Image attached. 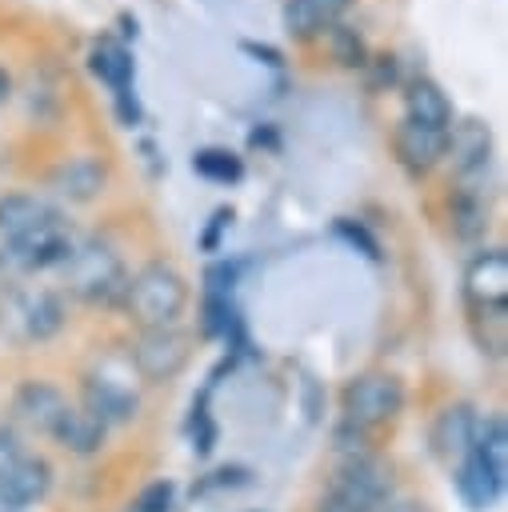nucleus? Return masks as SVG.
Here are the masks:
<instances>
[{
  "label": "nucleus",
  "instance_id": "obj_21",
  "mask_svg": "<svg viewBox=\"0 0 508 512\" xmlns=\"http://www.w3.org/2000/svg\"><path fill=\"white\" fill-rule=\"evenodd\" d=\"M48 216H56V208L48 200L32 196V192H8V196H0V236H4V244L16 240V236H24V232H32Z\"/></svg>",
  "mask_w": 508,
  "mask_h": 512
},
{
  "label": "nucleus",
  "instance_id": "obj_17",
  "mask_svg": "<svg viewBox=\"0 0 508 512\" xmlns=\"http://www.w3.org/2000/svg\"><path fill=\"white\" fill-rule=\"evenodd\" d=\"M88 68H92V76H100V80L108 84L112 100L136 92V88H132V72H136V64H132V52H128L120 40H112V36L96 40L92 52H88Z\"/></svg>",
  "mask_w": 508,
  "mask_h": 512
},
{
  "label": "nucleus",
  "instance_id": "obj_2",
  "mask_svg": "<svg viewBox=\"0 0 508 512\" xmlns=\"http://www.w3.org/2000/svg\"><path fill=\"white\" fill-rule=\"evenodd\" d=\"M68 292L80 296L84 304H116L128 284V268L120 252L108 240H76L68 260H64Z\"/></svg>",
  "mask_w": 508,
  "mask_h": 512
},
{
  "label": "nucleus",
  "instance_id": "obj_29",
  "mask_svg": "<svg viewBox=\"0 0 508 512\" xmlns=\"http://www.w3.org/2000/svg\"><path fill=\"white\" fill-rule=\"evenodd\" d=\"M232 224V208H216L212 216H208V228H204V236H200V248H208V252H216L220 248V232Z\"/></svg>",
  "mask_w": 508,
  "mask_h": 512
},
{
  "label": "nucleus",
  "instance_id": "obj_28",
  "mask_svg": "<svg viewBox=\"0 0 508 512\" xmlns=\"http://www.w3.org/2000/svg\"><path fill=\"white\" fill-rule=\"evenodd\" d=\"M336 236H344L348 244H360V248H364V256H372V260L380 256V244L368 236V228H364V224H352V220H336Z\"/></svg>",
  "mask_w": 508,
  "mask_h": 512
},
{
  "label": "nucleus",
  "instance_id": "obj_14",
  "mask_svg": "<svg viewBox=\"0 0 508 512\" xmlns=\"http://www.w3.org/2000/svg\"><path fill=\"white\" fill-rule=\"evenodd\" d=\"M80 396H84V412L88 416H96L104 428L108 424H124V420H132L136 416V392L132 388H124L120 380H108V376H88L84 384H80Z\"/></svg>",
  "mask_w": 508,
  "mask_h": 512
},
{
  "label": "nucleus",
  "instance_id": "obj_27",
  "mask_svg": "<svg viewBox=\"0 0 508 512\" xmlns=\"http://www.w3.org/2000/svg\"><path fill=\"white\" fill-rule=\"evenodd\" d=\"M172 500H176V484L172 480H156L136 496L132 512H172Z\"/></svg>",
  "mask_w": 508,
  "mask_h": 512
},
{
  "label": "nucleus",
  "instance_id": "obj_30",
  "mask_svg": "<svg viewBox=\"0 0 508 512\" xmlns=\"http://www.w3.org/2000/svg\"><path fill=\"white\" fill-rule=\"evenodd\" d=\"M240 48H244L248 56H256L260 64H268V68H280V64H284V56H280V52H276L272 44H256V40H244Z\"/></svg>",
  "mask_w": 508,
  "mask_h": 512
},
{
  "label": "nucleus",
  "instance_id": "obj_25",
  "mask_svg": "<svg viewBox=\"0 0 508 512\" xmlns=\"http://www.w3.org/2000/svg\"><path fill=\"white\" fill-rule=\"evenodd\" d=\"M192 168H196L204 180H216V184H236V180L244 176L240 156L228 152V148H200V152L192 156Z\"/></svg>",
  "mask_w": 508,
  "mask_h": 512
},
{
  "label": "nucleus",
  "instance_id": "obj_10",
  "mask_svg": "<svg viewBox=\"0 0 508 512\" xmlns=\"http://www.w3.org/2000/svg\"><path fill=\"white\" fill-rule=\"evenodd\" d=\"M444 156H452V168L464 184H472L476 176H484L488 160H492V132L484 120L468 116V120H456L448 124V148Z\"/></svg>",
  "mask_w": 508,
  "mask_h": 512
},
{
  "label": "nucleus",
  "instance_id": "obj_26",
  "mask_svg": "<svg viewBox=\"0 0 508 512\" xmlns=\"http://www.w3.org/2000/svg\"><path fill=\"white\" fill-rule=\"evenodd\" d=\"M328 40H332V56H336L344 68H364V64H368V48H364V40H360L356 28L332 24V28H328Z\"/></svg>",
  "mask_w": 508,
  "mask_h": 512
},
{
  "label": "nucleus",
  "instance_id": "obj_8",
  "mask_svg": "<svg viewBox=\"0 0 508 512\" xmlns=\"http://www.w3.org/2000/svg\"><path fill=\"white\" fill-rule=\"evenodd\" d=\"M464 300L476 308H508V256L504 248H480L464 268Z\"/></svg>",
  "mask_w": 508,
  "mask_h": 512
},
{
  "label": "nucleus",
  "instance_id": "obj_7",
  "mask_svg": "<svg viewBox=\"0 0 508 512\" xmlns=\"http://www.w3.org/2000/svg\"><path fill=\"white\" fill-rule=\"evenodd\" d=\"M8 324L20 340H52L64 328V300L52 288H20L8 300Z\"/></svg>",
  "mask_w": 508,
  "mask_h": 512
},
{
  "label": "nucleus",
  "instance_id": "obj_11",
  "mask_svg": "<svg viewBox=\"0 0 508 512\" xmlns=\"http://www.w3.org/2000/svg\"><path fill=\"white\" fill-rule=\"evenodd\" d=\"M392 148H396V160H400L404 172L424 176V172H432V168L444 160L448 132L424 128V124H416V120H400V124H396V136H392Z\"/></svg>",
  "mask_w": 508,
  "mask_h": 512
},
{
  "label": "nucleus",
  "instance_id": "obj_3",
  "mask_svg": "<svg viewBox=\"0 0 508 512\" xmlns=\"http://www.w3.org/2000/svg\"><path fill=\"white\" fill-rule=\"evenodd\" d=\"M400 408H404V384L392 372H364L340 388L344 424L356 432H372V428L396 420Z\"/></svg>",
  "mask_w": 508,
  "mask_h": 512
},
{
  "label": "nucleus",
  "instance_id": "obj_24",
  "mask_svg": "<svg viewBox=\"0 0 508 512\" xmlns=\"http://www.w3.org/2000/svg\"><path fill=\"white\" fill-rule=\"evenodd\" d=\"M472 336H476L480 352L504 356V348H508V308H476L472 312Z\"/></svg>",
  "mask_w": 508,
  "mask_h": 512
},
{
  "label": "nucleus",
  "instance_id": "obj_12",
  "mask_svg": "<svg viewBox=\"0 0 508 512\" xmlns=\"http://www.w3.org/2000/svg\"><path fill=\"white\" fill-rule=\"evenodd\" d=\"M52 488V468L44 456H28L20 452L12 464L0 468V504L4 508H24L44 500V492Z\"/></svg>",
  "mask_w": 508,
  "mask_h": 512
},
{
  "label": "nucleus",
  "instance_id": "obj_13",
  "mask_svg": "<svg viewBox=\"0 0 508 512\" xmlns=\"http://www.w3.org/2000/svg\"><path fill=\"white\" fill-rule=\"evenodd\" d=\"M104 184H108V168H104V160H96V156H68V160H60V164L48 172V188H52L60 200H68V204H88V200H96V196L104 192Z\"/></svg>",
  "mask_w": 508,
  "mask_h": 512
},
{
  "label": "nucleus",
  "instance_id": "obj_32",
  "mask_svg": "<svg viewBox=\"0 0 508 512\" xmlns=\"http://www.w3.org/2000/svg\"><path fill=\"white\" fill-rule=\"evenodd\" d=\"M8 92H12V80H8V72H4V68H0V100H4V96H8Z\"/></svg>",
  "mask_w": 508,
  "mask_h": 512
},
{
  "label": "nucleus",
  "instance_id": "obj_22",
  "mask_svg": "<svg viewBox=\"0 0 508 512\" xmlns=\"http://www.w3.org/2000/svg\"><path fill=\"white\" fill-rule=\"evenodd\" d=\"M488 472H496L500 480L508 476V424H504V416H484L480 424H476V440H472V448H468Z\"/></svg>",
  "mask_w": 508,
  "mask_h": 512
},
{
  "label": "nucleus",
  "instance_id": "obj_20",
  "mask_svg": "<svg viewBox=\"0 0 508 512\" xmlns=\"http://www.w3.org/2000/svg\"><path fill=\"white\" fill-rule=\"evenodd\" d=\"M48 436H52L56 444H64L68 452H76V456H92V452H100L108 428H104L96 416H88L84 408H72V404H68Z\"/></svg>",
  "mask_w": 508,
  "mask_h": 512
},
{
  "label": "nucleus",
  "instance_id": "obj_6",
  "mask_svg": "<svg viewBox=\"0 0 508 512\" xmlns=\"http://www.w3.org/2000/svg\"><path fill=\"white\" fill-rule=\"evenodd\" d=\"M72 244H76V236H72L68 220L56 212V216H48L44 224H36L32 232L8 240V244H4V260H8L12 268H20V272H36V268L64 264L68 252H72Z\"/></svg>",
  "mask_w": 508,
  "mask_h": 512
},
{
  "label": "nucleus",
  "instance_id": "obj_1",
  "mask_svg": "<svg viewBox=\"0 0 508 512\" xmlns=\"http://www.w3.org/2000/svg\"><path fill=\"white\" fill-rule=\"evenodd\" d=\"M128 320L144 332V328H168L180 320L184 304H188V280L164 264V260H152L144 264L136 276H128L124 284V296H120Z\"/></svg>",
  "mask_w": 508,
  "mask_h": 512
},
{
  "label": "nucleus",
  "instance_id": "obj_16",
  "mask_svg": "<svg viewBox=\"0 0 508 512\" xmlns=\"http://www.w3.org/2000/svg\"><path fill=\"white\" fill-rule=\"evenodd\" d=\"M12 408H16V416H20L24 424H32L36 432H52L56 420H60V412L68 408V400L60 396V388H52V384H44V380H24V384L16 388Z\"/></svg>",
  "mask_w": 508,
  "mask_h": 512
},
{
  "label": "nucleus",
  "instance_id": "obj_31",
  "mask_svg": "<svg viewBox=\"0 0 508 512\" xmlns=\"http://www.w3.org/2000/svg\"><path fill=\"white\" fill-rule=\"evenodd\" d=\"M20 452H24V448H20V440H16V432L0 424V468H4V464H12V460H16Z\"/></svg>",
  "mask_w": 508,
  "mask_h": 512
},
{
  "label": "nucleus",
  "instance_id": "obj_9",
  "mask_svg": "<svg viewBox=\"0 0 508 512\" xmlns=\"http://www.w3.org/2000/svg\"><path fill=\"white\" fill-rule=\"evenodd\" d=\"M476 424H480V416H476V408L464 404V400L440 408L436 420H432V428H428L432 456L444 460V464H460V460L468 456L472 440H476Z\"/></svg>",
  "mask_w": 508,
  "mask_h": 512
},
{
  "label": "nucleus",
  "instance_id": "obj_18",
  "mask_svg": "<svg viewBox=\"0 0 508 512\" xmlns=\"http://www.w3.org/2000/svg\"><path fill=\"white\" fill-rule=\"evenodd\" d=\"M344 8H348V0H288L284 4V28L296 40H312V36L328 32L332 24H340Z\"/></svg>",
  "mask_w": 508,
  "mask_h": 512
},
{
  "label": "nucleus",
  "instance_id": "obj_5",
  "mask_svg": "<svg viewBox=\"0 0 508 512\" xmlns=\"http://www.w3.org/2000/svg\"><path fill=\"white\" fill-rule=\"evenodd\" d=\"M192 356V336L176 324L168 328H144L132 344V364L144 384H168Z\"/></svg>",
  "mask_w": 508,
  "mask_h": 512
},
{
  "label": "nucleus",
  "instance_id": "obj_15",
  "mask_svg": "<svg viewBox=\"0 0 508 512\" xmlns=\"http://www.w3.org/2000/svg\"><path fill=\"white\" fill-rule=\"evenodd\" d=\"M404 120H416L424 128L448 132V124H452V100H448V92L432 76H412L404 84Z\"/></svg>",
  "mask_w": 508,
  "mask_h": 512
},
{
  "label": "nucleus",
  "instance_id": "obj_23",
  "mask_svg": "<svg viewBox=\"0 0 508 512\" xmlns=\"http://www.w3.org/2000/svg\"><path fill=\"white\" fill-rule=\"evenodd\" d=\"M448 216H452V232H456L460 240H476V236H484V228H488V204H484V196H480L472 184H460V188L452 192Z\"/></svg>",
  "mask_w": 508,
  "mask_h": 512
},
{
  "label": "nucleus",
  "instance_id": "obj_4",
  "mask_svg": "<svg viewBox=\"0 0 508 512\" xmlns=\"http://www.w3.org/2000/svg\"><path fill=\"white\" fill-rule=\"evenodd\" d=\"M328 496L360 508V512H380L392 496V472L380 456H368V452H356L352 460L340 464Z\"/></svg>",
  "mask_w": 508,
  "mask_h": 512
},
{
  "label": "nucleus",
  "instance_id": "obj_19",
  "mask_svg": "<svg viewBox=\"0 0 508 512\" xmlns=\"http://www.w3.org/2000/svg\"><path fill=\"white\" fill-rule=\"evenodd\" d=\"M452 480H456V492H460V500L472 508V512H488L496 500H500V492H504V480L496 476V472H488L472 452L456 464V472H452Z\"/></svg>",
  "mask_w": 508,
  "mask_h": 512
}]
</instances>
